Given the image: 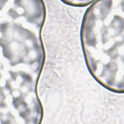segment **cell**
<instances>
[{
	"instance_id": "obj_1",
	"label": "cell",
	"mask_w": 124,
	"mask_h": 124,
	"mask_svg": "<svg viewBox=\"0 0 124 124\" xmlns=\"http://www.w3.org/2000/svg\"><path fill=\"white\" fill-rule=\"evenodd\" d=\"M46 9L28 1L0 9V88L12 93L37 89L45 60L41 31Z\"/></svg>"
},
{
	"instance_id": "obj_2",
	"label": "cell",
	"mask_w": 124,
	"mask_h": 124,
	"mask_svg": "<svg viewBox=\"0 0 124 124\" xmlns=\"http://www.w3.org/2000/svg\"><path fill=\"white\" fill-rule=\"evenodd\" d=\"M124 1H96L87 9L81 41L87 67L106 89L124 92Z\"/></svg>"
}]
</instances>
